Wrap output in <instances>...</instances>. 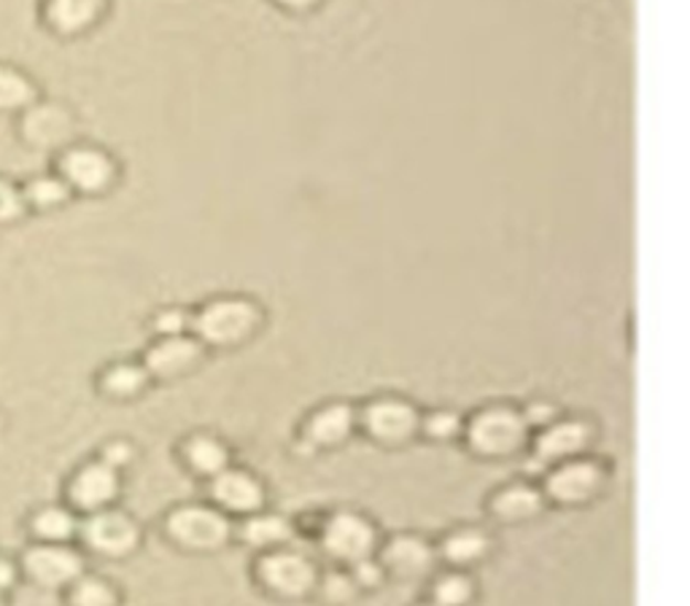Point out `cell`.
<instances>
[{"mask_svg":"<svg viewBox=\"0 0 690 606\" xmlns=\"http://www.w3.org/2000/svg\"><path fill=\"white\" fill-rule=\"evenodd\" d=\"M353 426V410L348 404H332V407L321 410L314 415L308 426V439L316 445H338L351 434Z\"/></svg>","mask_w":690,"mask_h":606,"instance_id":"cell-16","label":"cell"},{"mask_svg":"<svg viewBox=\"0 0 690 606\" xmlns=\"http://www.w3.org/2000/svg\"><path fill=\"white\" fill-rule=\"evenodd\" d=\"M106 458H108V464H125L127 458H130V450H127L125 445H114V448L106 453Z\"/></svg>","mask_w":690,"mask_h":606,"instance_id":"cell-33","label":"cell"},{"mask_svg":"<svg viewBox=\"0 0 690 606\" xmlns=\"http://www.w3.org/2000/svg\"><path fill=\"white\" fill-rule=\"evenodd\" d=\"M459 432V415H450V413H439L435 418L429 421V434H435L439 439H448Z\"/></svg>","mask_w":690,"mask_h":606,"instance_id":"cell-30","label":"cell"},{"mask_svg":"<svg viewBox=\"0 0 690 606\" xmlns=\"http://www.w3.org/2000/svg\"><path fill=\"white\" fill-rule=\"evenodd\" d=\"M68 198V187L63 181H54V179H39L28 187V200H33L35 205L49 208V205H57Z\"/></svg>","mask_w":690,"mask_h":606,"instance_id":"cell-27","label":"cell"},{"mask_svg":"<svg viewBox=\"0 0 690 606\" xmlns=\"http://www.w3.org/2000/svg\"><path fill=\"white\" fill-rule=\"evenodd\" d=\"M71 496L84 510H97V507L108 504L116 496V471L108 464L87 467L73 482Z\"/></svg>","mask_w":690,"mask_h":606,"instance_id":"cell-13","label":"cell"},{"mask_svg":"<svg viewBox=\"0 0 690 606\" xmlns=\"http://www.w3.org/2000/svg\"><path fill=\"white\" fill-rule=\"evenodd\" d=\"M170 534L192 550H216L227 542L230 523L205 507H184L170 518Z\"/></svg>","mask_w":690,"mask_h":606,"instance_id":"cell-3","label":"cell"},{"mask_svg":"<svg viewBox=\"0 0 690 606\" xmlns=\"http://www.w3.org/2000/svg\"><path fill=\"white\" fill-rule=\"evenodd\" d=\"M588 426L580 424V421H566V424H559L553 428H548L545 434L537 443V453L542 458H566L575 456L577 450H583L588 445Z\"/></svg>","mask_w":690,"mask_h":606,"instance_id":"cell-15","label":"cell"},{"mask_svg":"<svg viewBox=\"0 0 690 606\" xmlns=\"http://www.w3.org/2000/svg\"><path fill=\"white\" fill-rule=\"evenodd\" d=\"M357 580L362 585H375L381 580V568L370 561H357Z\"/></svg>","mask_w":690,"mask_h":606,"instance_id":"cell-31","label":"cell"},{"mask_svg":"<svg viewBox=\"0 0 690 606\" xmlns=\"http://www.w3.org/2000/svg\"><path fill=\"white\" fill-rule=\"evenodd\" d=\"M84 536L93 544L95 550L106 555H125L130 553L138 544V531L136 525L130 523L125 515L119 512H103V515H95L84 529Z\"/></svg>","mask_w":690,"mask_h":606,"instance_id":"cell-8","label":"cell"},{"mask_svg":"<svg viewBox=\"0 0 690 606\" xmlns=\"http://www.w3.org/2000/svg\"><path fill=\"white\" fill-rule=\"evenodd\" d=\"M432 553L424 542L411 536H400L389 544L386 550V563L396 568L400 574H421L429 566Z\"/></svg>","mask_w":690,"mask_h":606,"instance_id":"cell-17","label":"cell"},{"mask_svg":"<svg viewBox=\"0 0 690 606\" xmlns=\"http://www.w3.org/2000/svg\"><path fill=\"white\" fill-rule=\"evenodd\" d=\"M540 507H542L540 493L531 491V488L527 486L507 488L505 493H499L497 499H493V512L502 515L505 520L529 518V515H534V512H540Z\"/></svg>","mask_w":690,"mask_h":606,"instance_id":"cell-18","label":"cell"},{"mask_svg":"<svg viewBox=\"0 0 690 606\" xmlns=\"http://www.w3.org/2000/svg\"><path fill=\"white\" fill-rule=\"evenodd\" d=\"M144 383H146V372L130 364L114 366V370L106 375V381H103V385H106V389L116 396L136 394V391L144 389Z\"/></svg>","mask_w":690,"mask_h":606,"instance_id":"cell-23","label":"cell"},{"mask_svg":"<svg viewBox=\"0 0 690 606\" xmlns=\"http://www.w3.org/2000/svg\"><path fill=\"white\" fill-rule=\"evenodd\" d=\"M284 6H289V9H308V6H314L316 0H280Z\"/></svg>","mask_w":690,"mask_h":606,"instance_id":"cell-36","label":"cell"},{"mask_svg":"<svg viewBox=\"0 0 690 606\" xmlns=\"http://www.w3.org/2000/svg\"><path fill=\"white\" fill-rule=\"evenodd\" d=\"M551 415H553L551 407H531L529 410V421H534V424H537V421H540V424H545V421L551 418Z\"/></svg>","mask_w":690,"mask_h":606,"instance_id":"cell-34","label":"cell"},{"mask_svg":"<svg viewBox=\"0 0 690 606\" xmlns=\"http://www.w3.org/2000/svg\"><path fill=\"white\" fill-rule=\"evenodd\" d=\"M187 327H189V318L187 313H181V310H164V313L157 318V329L168 337L181 334Z\"/></svg>","mask_w":690,"mask_h":606,"instance_id":"cell-29","label":"cell"},{"mask_svg":"<svg viewBox=\"0 0 690 606\" xmlns=\"http://www.w3.org/2000/svg\"><path fill=\"white\" fill-rule=\"evenodd\" d=\"M100 14V0H49L46 20L60 33H78Z\"/></svg>","mask_w":690,"mask_h":606,"instance_id":"cell-14","label":"cell"},{"mask_svg":"<svg viewBox=\"0 0 690 606\" xmlns=\"http://www.w3.org/2000/svg\"><path fill=\"white\" fill-rule=\"evenodd\" d=\"M259 313L246 299H219L194 318V329L211 345H235L254 332Z\"/></svg>","mask_w":690,"mask_h":606,"instance_id":"cell-1","label":"cell"},{"mask_svg":"<svg viewBox=\"0 0 690 606\" xmlns=\"http://www.w3.org/2000/svg\"><path fill=\"white\" fill-rule=\"evenodd\" d=\"M243 539L256 547H267V544H284L291 539V525L284 518L265 515V518H252L243 525Z\"/></svg>","mask_w":690,"mask_h":606,"instance_id":"cell-19","label":"cell"},{"mask_svg":"<svg viewBox=\"0 0 690 606\" xmlns=\"http://www.w3.org/2000/svg\"><path fill=\"white\" fill-rule=\"evenodd\" d=\"M189 461L194 469H200L203 475H219V471L227 469V448L222 443L211 437H198L189 443Z\"/></svg>","mask_w":690,"mask_h":606,"instance_id":"cell-20","label":"cell"},{"mask_svg":"<svg viewBox=\"0 0 690 606\" xmlns=\"http://www.w3.org/2000/svg\"><path fill=\"white\" fill-rule=\"evenodd\" d=\"M24 563H28V572L44 585H65L82 572V559L65 547H39Z\"/></svg>","mask_w":690,"mask_h":606,"instance_id":"cell-10","label":"cell"},{"mask_svg":"<svg viewBox=\"0 0 690 606\" xmlns=\"http://www.w3.org/2000/svg\"><path fill=\"white\" fill-rule=\"evenodd\" d=\"M213 496H216L227 510L237 512L259 510L262 499H265L259 482H256L252 475H246V471L235 469L219 471L216 480H213Z\"/></svg>","mask_w":690,"mask_h":606,"instance_id":"cell-11","label":"cell"},{"mask_svg":"<svg viewBox=\"0 0 690 606\" xmlns=\"http://www.w3.org/2000/svg\"><path fill=\"white\" fill-rule=\"evenodd\" d=\"M65 181L82 192H100L114 179V162L97 149H71L60 162Z\"/></svg>","mask_w":690,"mask_h":606,"instance_id":"cell-6","label":"cell"},{"mask_svg":"<svg viewBox=\"0 0 690 606\" xmlns=\"http://www.w3.org/2000/svg\"><path fill=\"white\" fill-rule=\"evenodd\" d=\"M22 213V194L11 183L0 181V222H9Z\"/></svg>","mask_w":690,"mask_h":606,"instance_id":"cell-28","label":"cell"},{"mask_svg":"<svg viewBox=\"0 0 690 606\" xmlns=\"http://www.w3.org/2000/svg\"><path fill=\"white\" fill-rule=\"evenodd\" d=\"M598 482H602V471H598L596 464L588 461L564 464V467L548 480V493H551L553 499L564 501V504H577V501H585L596 491Z\"/></svg>","mask_w":690,"mask_h":606,"instance_id":"cell-9","label":"cell"},{"mask_svg":"<svg viewBox=\"0 0 690 606\" xmlns=\"http://www.w3.org/2000/svg\"><path fill=\"white\" fill-rule=\"evenodd\" d=\"M76 606H114V591L100 580H84L73 593Z\"/></svg>","mask_w":690,"mask_h":606,"instance_id":"cell-26","label":"cell"},{"mask_svg":"<svg viewBox=\"0 0 690 606\" xmlns=\"http://www.w3.org/2000/svg\"><path fill=\"white\" fill-rule=\"evenodd\" d=\"M198 359H200L198 342L189 340V337L176 334L162 340L160 345L151 348L149 357H146V366H149V372H155V375L170 378L189 370Z\"/></svg>","mask_w":690,"mask_h":606,"instance_id":"cell-12","label":"cell"},{"mask_svg":"<svg viewBox=\"0 0 690 606\" xmlns=\"http://www.w3.org/2000/svg\"><path fill=\"white\" fill-rule=\"evenodd\" d=\"M259 574L280 596H302L316 583V572L302 555L273 553L259 563Z\"/></svg>","mask_w":690,"mask_h":606,"instance_id":"cell-5","label":"cell"},{"mask_svg":"<svg viewBox=\"0 0 690 606\" xmlns=\"http://www.w3.org/2000/svg\"><path fill=\"white\" fill-rule=\"evenodd\" d=\"M35 531L46 539H65L73 534V518L63 510H46L35 518Z\"/></svg>","mask_w":690,"mask_h":606,"instance_id":"cell-25","label":"cell"},{"mask_svg":"<svg viewBox=\"0 0 690 606\" xmlns=\"http://www.w3.org/2000/svg\"><path fill=\"white\" fill-rule=\"evenodd\" d=\"M473 596V587L459 574H450V577H443L435 587V598L439 606H461L469 602Z\"/></svg>","mask_w":690,"mask_h":606,"instance_id":"cell-24","label":"cell"},{"mask_svg":"<svg viewBox=\"0 0 690 606\" xmlns=\"http://www.w3.org/2000/svg\"><path fill=\"white\" fill-rule=\"evenodd\" d=\"M327 591H329V596H332V598H348V596H351V583H348L346 577H332V580H329Z\"/></svg>","mask_w":690,"mask_h":606,"instance_id":"cell-32","label":"cell"},{"mask_svg":"<svg viewBox=\"0 0 690 606\" xmlns=\"http://www.w3.org/2000/svg\"><path fill=\"white\" fill-rule=\"evenodd\" d=\"M368 428L383 443H405L411 439V434L418 428V415L411 404L400 400H381L370 404L368 415Z\"/></svg>","mask_w":690,"mask_h":606,"instance_id":"cell-7","label":"cell"},{"mask_svg":"<svg viewBox=\"0 0 690 606\" xmlns=\"http://www.w3.org/2000/svg\"><path fill=\"white\" fill-rule=\"evenodd\" d=\"M14 580V572H11V566H6V563H0V587H6Z\"/></svg>","mask_w":690,"mask_h":606,"instance_id":"cell-35","label":"cell"},{"mask_svg":"<svg viewBox=\"0 0 690 606\" xmlns=\"http://www.w3.org/2000/svg\"><path fill=\"white\" fill-rule=\"evenodd\" d=\"M523 439H527V421L505 407L486 410L469 426V443L486 456H507L521 448Z\"/></svg>","mask_w":690,"mask_h":606,"instance_id":"cell-2","label":"cell"},{"mask_svg":"<svg viewBox=\"0 0 690 606\" xmlns=\"http://www.w3.org/2000/svg\"><path fill=\"white\" fill-rule=\"evenodd\" d=\"M323 544L335 559L357 563L370 555L375 534H372L368 520L359 515H338L329 520L327 531H323Z\"/></svg>","mask_w":690,"mask_h":606,"instance_id":"cell-4","label":"cell"},{"mask_svg":"<svg viewBox=\"0 0 690 606\" xmlns=\"http://www.w3.org/2000/svg\"><path fill=\"white\" fill-rule=\"evenodd\" d=\"M35 89L22 73L0 67V111H11V108H22L33 103Z\"/></svg>","mask_w":690,"mask_h":606,"instance_id":"cell-21","label":"cell"},{"mask_svg":"<svg viewBox=\"0 0 690 606\" xmlns=\"http://www.w3.org/2000/svg\"><path fill=\"white\" fill-rule=\"evenodd\" d=\"M488 542L480 531H459L445 542V555L454 563H469L486 553Z\"/></svg>","mask_w":690,"mask_h":606,"instance_id":"cell-22","label":"cell"}]
</instances>
